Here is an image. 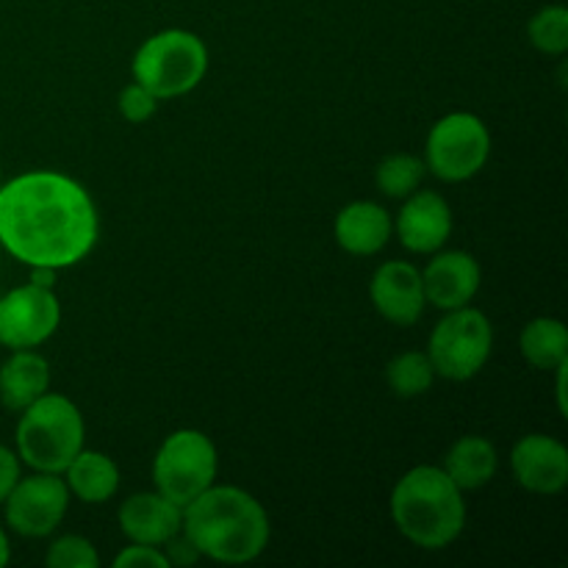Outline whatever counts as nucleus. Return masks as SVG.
Masks as SVG:
<instances>
[{
  "label": "nucleus",
  "instance_id": "obj_2",
  "mask_svg": "<svg viewBox=\"0 0 568 568\" xmlns=\"http://www.w3.org/2000/svg\"><path fill=\"white\" fill-rule=\"evenodd\" d=\"M181 532L200 558L239 566L264 555L272 527L264 505L253 494L214 483L197 499L183 505Z\"/></svg>",
  "mask_w": 568,
  "mask_h": 568
},
{
  "label": "nucleus",
  "instance_id": "obj_25",
  "mask_svg": "<svg viewBox=\"0 0 568 568\" xmlns=\"http://www.w3.org/2000/svg\"><path fill=\"white\" fill-rule=\"evenodd\" d=\"M116 109H120V114L125 116L128 122L142 125V122H148L150 116H155V111H159V100H155L148 89L139 87V83L133 81L120 92Z\"/></svg>",
  "mask_w": 568,
  "mask_h": 568
},
{
  "label": "nucleus",
  "instance_id": "obj_11",
  "mask_svg": "<svg viewBox=\"0 0 568 568\" xmlns=\"http://www.w3.org/2000/svg\"><path fill=\"white\" fill-rule=\"evenodd\" d=\"M510 471L525 491L555 497L568 486V449L552 436L519 438L510 449Z\"/></svg>",
  "mask_w": 568,
  "mask_h": 568
},
{
  "label": "nucleus",
  "instance_id": "obj_9",
  "mask_svg": "<svg viewBox=\"0 0 568 568\" xmlns=\"http://www.w3.org/2000/svg\"><path fill=\"white\" fill-rule=\"evenodd\" d=\"M70 508V488L59 475L37 471L20 477L6 497V525L22 538H48L59 530Z\"/></svg>",
  "mask_w": 568,
  "mask_h": 568
},
{
  "label": "nucleus",
  "instance_id": "obj_6",
  "mask_svg": "<svg viewBox=\"0 0 568 568\" xmlns=\"http://www.w3.org/2000/svg\"><path fill=\"white\" fill-rule=\"evenodd\" d=\"M494 327L483 311L464 305L447 311L442 322L433 327L427 358H430L436 377L453 383H466L483 372L491 358Z\"/></svg>",
  "mask_w": 568,
  "mask_h": 568
},
{
  "label": "nucleus",
  "instance_id": "obj_24",
  "mask_svg": "<svg viewBox=\"0 0 568 568\" xmlns=\"http://www.w3.org/2000/svg\"><path fill=\"white\" fill-rule=\"evenodd\" d=\"M44 564L50 568H98L100 558L92 541L83 536H61L48 547Z\"/></svg>",
  "mask_w": 568,
  "mask_h": 568
},
{
  "label": "nucleus",
  "instance_id": "obj_14",
  "mask_svg": "<svg viewBox=\"0 0 568 568\" xmlns=\"http://www.w3.org/2000/svg\"><path fill=\"white\" fill-rule=\"evenodd\" d=\"M436 258L422 272L427 305L442 311H455L469 305L480 292L483 272L480 264L466 250H449V253H433Z\"/></svg>",
  "mask_w": 568,
  "mask_h": 568
},
{
  "label": "nucleus",
  "instance_id": "obj_15",
  "mask_svg": "<svg viewBox=\"0 0 568 568\" xmlns=\"http://www.w3.org/2000/svg\"><path fill=\"white\" fill-rule=\"evenodd\" d=\"M120 530L131 544H148V547H164L172 536L181 532L183 508L170 503L159 491L131 494L120 505Z\"/></svg>",
  "mask_w": 568,
  "mask_h": 568
},
{
  "label": "nucleus",
  "instance_id": "obj_23",
  "mask_svg": "<svg viewBox=\"0 0 568 568\" xmlns=\"http://www.w3.org/2000/svg\"><path fill=\"white\" fill-rule=\"evenodd\" d=\"M527 39L544 55H564L568 50V9L566 6H544L527 22Z\"/></svg>",
  "mask_w": 568,
  "mask_h": 568
},
{
  "label": "nucleus",
  "instance_id": "obj_29",
  "mask_svg": "<svg viewBox=\"0 0 568 568\" xmlns=\"http://www.w3.org/2000/svg\"><path fill=\"white\" fill-rule=\"evenodd\" d=\"M55 275H59V270H50V266H31V281L28 283L42 288H55Z\"/></svg>",
  "mask_w": 568,
  "mask_h": 568
},
{
  "label": "nucleus",
  "instance_id": "obj_20",
  "mask_svg": "<svg viewBox=\"0 0 568 568\" xmlns=\"http://www.w3.org/2000/svg\"><path fill=\"white\" fill-rule=\"evenodd\" d=\"M519 347L527 364L544 372H555L564 361H568L566 325L555 316H536L521 331Z\"/></svg>",
  "mask_w": 568,
  "mask_h": 568
},
{
  "label": "nucleus",
  "instance_id": "obj_8",
  "mask_svg": "<svg viewBox=\"0 0 568 568\" xmlns=\"http://www.w3.org/2000/svg\"><path fill=\"white\" fill-rule=\"evenodd\" d=\"M491 133L471 111H453L430 128L425 142L427 172L444 183H464L486 166Z\"/></svg>",
  "mask_w": 568,
  "mask_h": 568
},
{
  "label": "nucleus",
  "instance_id": "obj_22",
  "mask_svg": "<svg viewBox=\"0 0 568 568\" xmlns=\"http://www.w3.org/2000/svg\"><path fill=\"white\" fill-rule=\"evenodd\" d=\"M427 175L425 159L414 153H392L377 164L375 183L386 197L405 200L422 186Z\"/></svg>",
  "mask_w": 568,
  "mask_h": 568
},
{
  "label": "nucleus",
  "instance_id": "obj_30",
  "mask_svg": "<svg viewBox=\"0 0 568 568\" xmlns=\"http://www.w3.org/2000/svg\"><path fill=\"white\" fill-rule=\"evenodd\" d=\"M558 386H555V394H558V410L560 416H568V403H566V372H568V361L558 366Z\"/></svg>",
  "mask_w": 568,
  "mask_h": 568
},
{
  "label": "nucleus",
  "instance_id": "obj_27",
  "mask_svg": "<svg viewBox=\"0 0 568 568\" xmlns=\"http://www.w3.org/2000/svg\"><path fill=\"white\" fill-rule=\"evenodd\" d=\"M17 480H20V455L0 444V505L6 503Z\"/></svg>",
  "mask_w": 568,
  "mask_h": 568
},
{
  "label": "nucleus",
  "instance_id": "obj_4",
  "mask_svg": "<svg viewBox=\"0 0 568 568\" xmlns=\"http://www.w3.org/2000/svg\"><path fill=\"white\" fill-rule=\"evenodd\" d=\"M14 442L22 464L33 471L61 475L87 442L81 408L64 394L44 392L20 410Z\"/></svg>",
  "mask_w": 568,
  "mask_h": 568
},
{
  "label": "nucleus",
  "instance_id": "obj_16",
  "mask_svg": "<svg viewBox=\"0 0 568 568\" xmlns=\"http://www.w3.org/2000/svg\"><path fill=\"white\" fill-rule=\"evenodd\" d=\"M392 214L372 200H355L344 205L333 225L338 247L349 255H377L392 242Z\"/></svg>",
  "mask_w": 568,
  "mask_h": 568
},
{
  "label": "nucleus",
  "instance_id": "obj_17",
  "mask_svg": "<svg viewBox=\"0 0 568 568\" xmlns=\"http://www.w3.org/2000/svg\"><path fill=\"white\" fill-rule=\"evenodd\" d=\"M50 392V364L37 349H11L0 366V403L11 414L26 410L33 399Z\"/></svg>",
  "mask_w": 568,
  "mask_h": 568
},
{
  "label": "nucleus",
  "instance_id": "obj_28",
  "mask_svg": "<svg viewBox=\"0 0 568 568\" xmlns=\"http://www.w3.org/2000/svg\"><path fill=\"white\" fill-rule=\"evenodd\" d=\"M161 552L166 555V560H170V566H192L200 560V552L192 547V541H189L183 532H178V536H172L170 541L161 547Z\"/></svg>",
  "mask_w": 568,
  "mask_h": 568
},
{
  "label": "nucleus",
  "instance_id": "obj_19",
  "mask_svg": "<svg viewBox=\"0 0 568 568\" xmlns=\"http://www.w3.org/2000/svg\"><path fill=\"white\" fill-rule=\"evenodd\" d=\"M442 469L460 491H480L497 477V447L483 436H464L449 447Z\"/></svg>",
  "mask_w": 568,
  "mask_h": 568
},
{
  "label": "nucleus",
  "instance_id": "obj_5",
  "mask_svg": "<svg viewBox=\"0 0 568 568\" xmlns=\"http://www.w3.org/2000/svg\"><path fill=\"white\" fill-rule=\"evenodd\" d=\"M131 70L133 81L155 100L183 98L209 72V48L186 28H166L139 44Z\"/></svg>",
  "mask_w": 568,
  "mask_h": 568
},
{
  "label": "nucleus",
  "instance_id": "obj_26",
  "mask_svg": "<svg viewBox=\"0 0 568 568\" xmlns=\"http://www.w3.org/2000/svg\"><path fill=\"white\" fill-rule=\"evenodd\" d=\"M114 568H170V560L161 552V547L148 544H131L114 558Z\"/></svg>",
  "mask_w": 568,
  "mask_h": 568
},
{
  "label": "nucleus",
  "instance_id": "obj_18",
  "mask_svg": "<svg viewBox=\"0 0 568 568\" xmlns=\"http://www.w3.org/2000/svg\"><path fill=\"white\" fill-rule=\"evenodd\" d=\"M61 475L70 488V497H78L87 505H103L120 491V466L98 449L83 447Z\"/></svg>",
  "mask_w": 568,
  "mask_h": 568
},
{
  "label": "nucleus",
  "instance_id": "obj_21",
  "mask_svg": "<svg viewBox=\"0 0 568 568\" xmlns=\"http://www.w3.org/2000/svg\"><path fill=\"white\" fill-rule=\"evenodd\" d=\"M433 381H436V369H433L427 353H419V349L399 353L386 366L388 388L403 399H414L427 394L433 388Z\"/></svg>",
  "mask_w": 568,
  "mask_h": 568
},
{
  "label": "nucleus",
  "instance_id": "obj_10",
  "mask_svg": "<svg viewBox=\"0 0 568 568\" xmlns=\"http://www.w3.org/2000/svg\"><path fill=\"white\" fill-rule=\"evenodd\" d=\"M61 325L55 288L26 283L0 297V344L9 349H37Z\"/></svg>",
  "mask_w": 568,
  "mask_h": 568
},
{
  "label": "nucleus",
  "instance_id": "obj_7",
  "mask_svg": "<svg viewBox=\"0 0 568 568\" xmlns=\"http://www.w3.org/2000/svg\"><path fill=\"white\" fill-rule=\"evenodd\" d=\"M216 471H220V455L214 442L192 427L170 433L153 458L155 491L181 508L214 486Z\"/></svg>",
  "mask_w": 568,
  "mask_h": 568
},
{
  "label": "nucleus",
  "instance_id": "obj_1",
  "mask_svg": "<svg viewBox=\"0 0 568 568\" xmlns=\"http://www.w3.org/2000/svg\"><path fill=\"white\" fill-rule=\"evenodd\" d=\"M98 236L94 200L75 178L33 170L0 183V244L11 258L67 270L92 253Z\"/></svg>",
  "mask_w": 568,
  "mask_h": 568
},
{
  "label": "nucleus",
  "instance_id": "obj_13",
  "mask_svg": "<svg viewBox=\"0 0 568 568\" xmlns=\"http://www.w3.org/2000/svg\"><path fill=\"white\" fill-rule=\"evenodd\" d=\"M453 209L438 192H414L405 197L394 231L408 253L433 255L453 236Z\"/></svg>",
  "mask_w": 568,
  "mask_h": 568
},
{
  "label": "nucleus",
  "instance_id": "obj_31",
  "mask_svg": "<svg viewBox=\"0 0 568 568\" xmlns=\"http://www.w3.org/2000/svg\"><path fill=\"white\" fill-rule=\"evenodd\" d=\"M11 560V547H9V536H6V530L0 527V568Z\"/></svg>",
  "mask_w": 568,
  "mask_h": 568
},
{
  "label": "nucleus",
  "instance_id": "obj_12",
  "mask_svg": "<svg viewBox=\"0 0 568 568\" xmlns=\"http://www.w3.org/2000/svg\"><path fill=\"white\" fill-rule=\"evenodd\" d=\"M369 297L377 314L399 327L416 325L427 305L422 272L408 261H386L377 266L369 283Z\"/></svg>",
  "mask_w": 568,
  "mask_h": 568
},
{
  "label": "nucleus",
  "instance_id": "obj_3",
  "mask_svg": "<svg viewBox=\"0 0 568 568\" xmlns=\"http://www.w3.org/2000/svg\"><path fill=\"white\" fill-rule=\"evenodd\" d=\"M392 519L414 547L427 552L447 549L466 527L464 491L442 466H414L394 486Z\"/></svg>",
  "mask_w": 568,
  "mask_h": 568
}]
</instances>
